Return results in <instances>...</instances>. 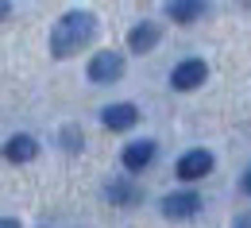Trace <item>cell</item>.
<instances>
[{"mask_svg":"<svg viewBox=\"0 0 251 228\" xmlns=\"http://www.w3.org/2000/svg\"><path fill=\"white\" fill-rule=\"evenodd\" d=\"M0 228H20V225H16V221H12V217H4V225H0Z\"/></svg>","mask_w":251,"mask_h":228,"instance_id":"15","label":"cell"},{"mask_svg":"<svg viewBox=\"0 0 251 228\" xmlns=\"http://www.w3.org/2000/svg\"><path fill=\"white\" fill-rule=\"evenodd\" d=\"M232 228H251V213H240V217H236V225Z\"/></svg>","mask_w":251,"mask_h":228,"instance_id":"14","label":"cell"},{"mask_svg":"<svg viewBox=\"0 0 251 228\" xmlns=\"http://www.w3.org/2000/svg\"><path fill=\"white\" fill-rule=\"evenodd\" d=\"M108 201H116V205L135 201V186L131 182H108Z\"/></svg>","mask_w":251,"mask_h":228,"instance_id":"11","label":"cell"},{"mask_svg":"<svg viewBox=\"0 0 251 228\" xmlns=\"http://www.w3.org/2000/svg\"><path fill=\"white\" fill-rule=\"evenodd\" d=\"M201 12H205V0H170L166 4V16L174 24H193Z\"/></svg>","mask_w":251,"mask_h":228,"instance_id":"9","label":"cell"},{"mask_svg":"<svg viewBox=\"0 0 251 228\" xmlns=\"http://www.w3.org/2000/svg\"><path fill=\"white\" fill-rule=\"evenodd\" d=\"M155 43H158V27H155V24H135L131 35H127V47H131L135 54H147Z\"/></svg>","mask_w":251,"mask_h":228,"instance_id":"10","label":"cell"},{"mask_svg":"<svg viewBox=\"0 0 251 228\" xmlns=\"http://www.w3.org/2000/svg\"><path fill=\"white\" fill-rule=\"evenodd\" d=\"M35 155H39V143H35L31 135H12L8 147H4V159L8 163H31Z\"/></svg>","mask_w":251,"mask_h":228,"instance_id":"8","label":"cell"},{"mask_svg":"<svg viewBox=\"0 0 251 228\" xmlns=\"http://www.w3.org/2000/svg\"><path fill=\"white\" fill-rule=\"evenodd\" d=\"M244 4H248V8H251V0H244Z\"/></svg>","mask_w":251,"mask_h":228,"instance_id":"16","label":"cell"},{"mask_svg":"<svg viewBox=\"0 0 251 228\" xmlns=\"http://www.w3.org/2000/svg\"><path fill=\"white\" fill-rule=\"evenodd\" d=\"M209 170H213V155H209L205 147L186 151V155L178 159V178H182V182H197V178H205Z\"/></svg>","mask_w":251,"mask_h":228,"instance_id":"5","label":"cell"},{"mask_svg":"<svg viewBox=\"0 0 251 228\" xmlns=\"http://www.w3.org/2000/svg\"><path fill=\"white\" fill-rule=\"evenodd\" d=\"M240 190H244V194L251 197V166H248V170H244V178H240Z\"/></svg>","mask_w":251,"mask_h":228,"instance_id":"13","label":"cell"},{"mask_svg":"<svg viewBox=\"0 0 251 228\" xmlns=\"http://www.w3.org/2000/svg\"><path fill=\"white\" fill-rule=\"evenodd\" d=\"M100 124L108 131H127L139 124V108L135 104H108L104 112H100Z\"/></svg>","mask_w":251,"mask_h":228,"instance_id":"6","label":"cell"},{"mask_svg":"<svg viewBox=\"0 0 251 228\" xmlns=\"http://www.w3.org/2000/svg\"><path fill=\"white\" fill-rule=\"evenodd\" d=\"M205 77H209V66L201 62V58H186V62L174 66V74H170V85H174V89H182V93H189V89L205 85Z\"/></svg>","mask_w":251,"mask_h":228,"instance_id":"3","label":"cell"},{"mask_svg":"<svg viewBox=\"0 0 251 228\" xmlns=\"http://www.w3.org/2000/svg\"><path fill=\"white\" fill-rule=\"evenodd\" d=\"M93 35H97V16L93 12H85V8L66 12L62 20L54 24V31H50V54H54V58H70V54H77Z\"/></svg>","mask_w":251,"mask_h":228,"instance_id":"1","label":"cell"},{"mask_svg":"<svg viewBox=\"0 0 251 228\" xmlns=\"http://www.w3.org/2000/svg\"><path fill=\"white\" fill-rule=\"evenodd\" d=\"M155 159V143L151 139H139V143H127L124 147V166L135 174V170H143V166H151Z\"/></svg>","mask_w":251,"mask_h":228,"instance_id":"7","label":"cell"},{"mask_svg":"<svg viewBox=\"0 0 251 228\" xmlns=\"http://www.w3.org/2000/svg\"><path fill=\"white\" fill-rule=\"evenodd\" d=\"M89 77H93L97 85L120 81V77H124V54H116V51H100L93 62H89Z\"/></svg>","mask_w":251,"mask_h":228,"instance_id":"2","label":"cell"},{"mask_svg":"<svg viewBox=\"0 0 251 228\" xmlns=\"http://www.w3.org/2000/svg\"><path fill=\"white\" fill-rule=\"evenodd\" d=\"M197 209H201V197L193 190H178V194L162 197V217H170V221H189V217H197Z\"/></svg>","mask_w":251,"mask_h":228,"instance_id":"4","label":"cell"},{"mask_svg":"<svg viewBox=\"0 0 251 228\" xmlns=\"http://www.w3.org/2000/svg\"><path fill=\"white\" fill-rule=\"evenodd\" d=\"M62 143H66V151H77V147H81V139H77V131H74V128L62 131Z\"/></svg>","mask_w":251,"mask_h":228,"instance_id":"12","label":"cell"}]
</instances>
